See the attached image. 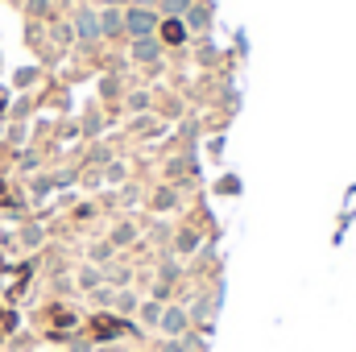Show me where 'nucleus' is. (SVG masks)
Segmentation results:
<instances>
[{"instance_id":"f257e3e1","label":"nucleus","mask_w":356,"mask_h":352,"mask_svg":"<svg viewBox=\"0 0 356 352\" xmlns=\"http://www.w3.org/2000/svg\"><path fill=\"white\" fill-rule=\"evenodd\" d=\"M158 25H162V17H158L154 4H129V8H124V38H129V42H133V38H154Z\"/></svg>"},{"instance_id":"f03ea898","label":"nucleus","mask_w":356,"mask_h":352,"mask_svg":"<svg viewBox=\"0 0 356 352\" xmlns=\"http://www.w3.org/2000/svg\"><path fill=\"white\" fill-rule=\"evenodd\" d=\"M75 42H83V46H95V42H104V33H99V8L95 4H83L79 13H75Z\"/></svg>"},{"instance_id":"7ed1b4c3","label":"nucleus","mask_w":356,"mask_h":352,"mask_svg":"<svg viewBox=\"0 0 356 352\" xmlns=\"http://www.w3.org/2000/svg\"><path fill=\"white\" fill-rule=\"evenodd\" d=\"M162 54H166V46L158 42V33H154V38H133V42H129V58L141 63V67H158Z\"/></svg>"},{"instance_id":"20e7f679","label":"nucleus","mask_w":356,"mask_h":352,"mask_svg":"<svg viewBox=\"0 0 356 352\" xmlns=\"http://www.w3.org/2000/svg\"><path fill=\"white\" fill-rule=\"evenodd\" d=\"M158 42H162L166 50H178L182 42H191L186 21H182V17H162V25H158Z\"/></svg>"},{"instance_id":"39448f33","label":"nucleus","mask_w":356,"mask_h":352,"mask_svg":"<svg viewBox=\"0 0 356 352\" xmlns=\"http://www.w3.org/2000/svg\"><path fill=\"white\" fill-rule=\"evenodd\" d=\"M182 21H186V29H191L195 38H199V33H207V29H211V21H216L211 0H195V4L186 8V17H182Z\"/></svg>"},{"instance_id":"423d86ee","label":"nucleus","mask_w":356,"mask_h":352,"mask_svg":"<svg viewBox=\"0 0 356 352\" xmlns=\"http://www.w3.org/2000/svg\"><path fill=\"white\" fill-rule=\"evenodd\" d=\"M162 336H186V328H191V315H186V307H162Z\"/></svg>"},{"instance_id":"0eeeda50","label":"nucleus","mask_w":356,"mask_h":352,"mask_svg":"<svg viewBox=\"0 0 356 352\" xmlns=\"http://www.w3.org/2000/svg\"><path fill=\"white\" fill-rule=\"evenodd\" d=\"M99 33H104V42L108 38H124V8L99 4Z\"/></svg>"},{"instance_id":"6e6552de","label":"nucleus","mask_w":356,"mask_h":352,"mask_svg":"<svg viewBox=\"0 0 356 352\" xmlns=\"http://www.w3.org/2000/svg\"><path fill=\"white\" fill-rule=\"evenodd\" d=\"M216 58H220V46L211 42V33H199V38H195V63H199V67H211Z\"/></svg>"},{"instance_id":"1a4fd4ad","label":"nucleus","mask_w":356,"mask_h":352,"mask_svg":"<svg viewBox=\"0 0 356 352\" xmlns=\"http://www.w3.org/2000/svg\"><path fill=\"white\" fill-rule=\"evenodd\" d=\"M195 0H154V8H158V17H186V8H191Z\"/></svg>"},{"instance_id":"9d476101","label":"nucleus","mask_w":356,"mask_h":352,"mask_svg":"<svg viewBox=\"0 0 356 352\" xmlns=\"http://www.w3.org/2000/svg\"><path fill=\"white\" fill-rule=\"evenodd\" d=\"M133 241H137V228H133V224H116L112 237H108L112 249H124V245H133Z\"/></svg>"},{"instance_id":"9b49d317","label":"nucleus","mask_w":356,"mask_h":352,"mask_svg":"<svg viewBox=\"0 0 356 352\" xmlns=\"http://www.w3.org/2000/svg\"><path fill=\"white\" fill-rule=\"evenodd\" d=\"M137 315H141V323H145V328H158V323H162V303H158V298H149V303H141V307H137Z\"/></svg>"},{"instance_id":"f8f14e48","label":"nucleus","mask_w":356,"mask_h":352,"mask_svg":"<svg viewBox=\"0 0 356 352\" xmlns=\"http://www.w3.org/2000/svg\"><path fill=\"white\" fill-rule=\"evenodd\" d=\"M175 207H178V191H175V186L154 191V211H175Z\"/></svg>"},{"instance_id":"ddd939ff","label":"nucleus","mask_w":356,"mask_h":352,"mask_svg":"<svg viewBox=\"0 0 356 352\" xmlns=\"http://www.w3.org/2000/svg\"><path fill=\"white\" fill-rule=\"evenodd\" d=\"M112 307H116V311H120V315H133V311H137V307H141V303H137V294H133V290H120V294H116V298H112Z\"/></svg>"},{"instance_id":"4468645a","label":"nucleus","mask_w":356,"mask_h":352,"mask_svg":"<svg viewBox=\"0 0 356 352\" xmlns=\"http://www.w3.org/2000/svg\"><path fill=\"white\" fill-rule=\"evenodd\" d=\"M149 104H154L149 91H129V95H124V108H129V112H145Z\"/></svg>"},{"instance_id":"2eb2a0df","label":"nucleus","mask_w":356,"mask_h":352,"mask_svg":"<svg viewBox=\"0 0 356 352\" xmlns=\"http://www.w3.org/2000/svg\"><path fill=\"white\" fill-rule=\"evenodd\" d=\"M99 282H104V273H99L95 265H83V269H79V286H83V290H99Z\"/></svg>"},{"instance_id":"dca6fc26","label":"nucleus","mask_w":356,"mask_h":352,"mask_svg":"<svg viewBox=\"0 0 356 352\" xmlns=\"http://www.w3.org/2000/svg\"><path fill=\"white\" fill-rule=\"evenodd\" d=\"M175 249H178V253H195V249H199V232L182 228V232H178V241H175Z\"/></svg>"},{"instance_id":"f3484780","label":"nucleus","mask_w":356,"mask_h":352,"mask_svg":"<svg viewBox=\"0 0 356 352\" xmlns=\"http://www.w3.org/2000/svg\"><path fill=\"white\" fill-rule=\"evenodd\" d=\"M178 273H182V265H178V262H162V269H158V282H162V286H175Z\"/></svg>"},{"instance_id":"a211bd4d","label":"nucleus","mask_w":356,"mask_h":352,"mask_svg":"<svg viewBox=\"0 0 356 352\" xmlns=\"http://www.w3.org/2000/svg\"><path fill=\"white\" fill-rule=\"evenodd\" d=\"M158 352H191V349H186V340H182V336H166V340L158 344Z\"/></svg>"},{"instance_id":"6ab92c4d","label":"nucleus","mask_w":356,"mask_h":352,"mask_svg":"<svg viewBox=\"0 0 356 352\" xmlns=\"http://www.w3.org/2000/svg\"><path fill=\"white\" fill-rule=\"evenodd\" d=\"M21 241H25L29 249H38V245H42V228H38V224H29V228L21 232Z\"/></svg>"},{"instance_id":"aec40b11","label":"nucleus","mask_w":356,"mask_h":352,"mask_svg":"<svg viewBox=\"0 0 356 352\" xmlns=\"http://www.w3.org/2000/svg\"><path fill=\"white\" fill-rule=\"evenodd\" d=\"M108 257H112V245H108V241H104V245H91V262L95 265H104Z\"/></svg>"},{"instance_id":"412c9836","label":"nucleus","mask_w":356,"mask_h":352,"mask_svg":"<svg viewBox=\"0 0 356 352\" xmlns=\"http://www.w3.org/2000/svg\"><path fill=\"white\" fill-rule=\"evenodd\" d=\"M108 182H124V166H120V162H108Z\"/></svg>"},{"instance_id":"4be33fe9","label":"nucleus","mask_w":356,"mask_h":352,"mask_svg":"<svg viewBox=\"0 0 356 352\" xmlns=\"http://www.w3.org/2000/svg\"><path fill=\"white\" fill-rule=\"evenodd\" d=\"M129 278H133V273H129V269H108V282H112V286H124V282H129Z\"/></svg>"},{"instance_id":"5701e85b","label":"nucleus","mask_w":356,"mask_h":352,"mask_svg":"<svg viewBox=\"0 0 356 352\" xmlns=\"http://www.w3.org/2000/svg\"><path fill=\"white\" fill-rule=\"evenodd\" d=\"M50 13V0H29V17H46Z\"/></svg>"},{"instance_id":"b1692460","label":"nucleus","mask_w":356,"mask_h":352,"mask_svg":"<svg viewBox=\"0 0 356 352\" xmlns=\"http://www.w3.org/2000/svg\"><path fill=\"white\" fill-rule=\"evenodd\" d=\"M83 129H88V133H99V129H104V120H99V112H91V116H88V125H83Z\"/></svg>"},{"instance_id":"393cba45","label":"nucleus","mask_w":356,"mask_h":352,"mask_svg":"<svg viewBox=\"0 0 356 352\" xmlns=\"http://www.w3.org/2000/svg\"><path fill=\"white\" fill-rule=\"evenodd\" d=\"M220 191H224V195H228V191H241V182H236V178H220Z\"/></svg>"},{"instance_id":"a878e982","label":"nucleus","mask_w":356,"mask_h":352,"mask_svg":"<svg viewBox=\"0 0 356 352\" xmlns=\"http://www.w3.org/2000/svg\"><path fill=\"white\" fill-rule=\"evenodd\" d=\"M71 352H91V344H88V340H75V344H71Z\"/></svg>"},{"instance_id":"bb28decb","label":"nucleus","mask_w":356,"mask_h":352,"mask_svg":"<svg viewBox=\"0 0 356 352\" xmlns=\"http://www.w3.org/2000/svg\"><path fill=\"white\" fill-rule=\"evenodd\" d=\"M104 4H108V8H120V4H129V0H104Z\"/></svg>"},{"instance_id":"cd10ccee","label":"nucleus","mask_w":356,"mask_h":352,"mask_svg":"<svg viewBox=\"0 0 356 352\" xmlns=\"http://www.w3.org/2000/svg\"><path fill=\"white\" fill-rule=\"evenodd\" d=\"M83 4H104V0H83Z\"/></svg>"},{"instance_id":"c85d7f7f","label":"nucleus","mask_w":356,"mask_h":352,"mask_svg":"<svg viewBox=\"0 0 356 352\" xmlns=\"http://www.w3.org/2000/svg\"><path fill=\"white\" fill-rule=\"evenodd\" d=\"M54 4H67V0H54Z\"/></svg>"}]
</instances>
